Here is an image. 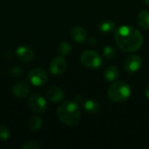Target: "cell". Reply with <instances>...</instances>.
<instances>
[{
    "mask_svg": "<svg viewBox=\"0 0 149 149\" xmlns=\"http://www.w3.org/2000/svg\"><path fill=\"white\" fill-rule=\"evenodd\" d=\"M114 39L119 48L126 52H136L143 44L141 33L136 28L129 25L119 27L115 31Z\"/></svg>",
    "mask_w": 149,
    "mask_h": 149,
    "instance_id": "6da1fadb",
    "label": "cell"
},
{
    "mask_svg": "<svg viewBox=\"0 0 149 149\" xmlns=\"http://www.w3.org/2000/svg\"><path fill=\"white\" fill-rule=\"evenodd\" d=\"M57 115L62 123L67 126H75L80 120V110L76 102L67 100L59 105Z\"/></svg>",
    "mask_w": 149,
    "mask_h": 149,
    "instance_id": "7a4b0ae2",
    "label": "cell"
},
{
    "mask_svg": "<svg viewBox=\"0 0 149 149\" xmlns=\"http://www.w3.org/2000/svg\"><path fill=\"white\" fill-rule=\"evenodd\" d=\"M132 93L130 86L122 81L113 83L107 90V96L113 102L120 103L129 99Z\"/></svg>",
    "mask_w": 149,
    "mask_h": 149,
    "instance_id": "3957f363",
    "label": "cell"
},
{
    "mask_svg": "<svg viewBox=\"0 0 149 149\" xmlns=\"http://www.w3.org/2000/svg\"><path fill=\"white\" fill-rule=\"evenodd\" d=\"M80 61L82 65L88 69H97L101 65L100 55L93 50H86L80 55Z\"/></svg>",
    "mask_w": 149,
    "mask_h": 149,
    "instance_id": "277c9868",
    "label": "cell"
},
{
    "mask_svg": "<svg viewBox=\"0 0 149 149\" xmlns=\"http://www.w3.org/2000/svg\"><path fill=\"white\" fill-rule=\"evenodd\" d=\"M29 106L31 109L36 113H42L47 108L46 100L38 93H33L29 98Z\"/></svg>",
    "mask_w": 149,
    "mask_h": 149,
    "instance_id": "5b68a950",
    "label": "cell"
},
{
    "mask_svg": "<svg viewBox=\"0 0 149 149\" xmlns=\"http://www.w3.org/2000/svg\"><path fill=\"white\" fill-rule=\"evenodd\" d=\"M47 79H48L47 73L45 72V70L41 68H35L31 70L28 74V80L31 82V84L36 86H40L45 85Z\"/></svg>",
    "mask_w": 149,
    "mask_h": 149,
    "instance_id": "8992f818",
    "label": "cell"
},
{
    "mask_svg": "<svg viewBox=\"0 0 149 149\" xmlns=\"http://www.w3.org/2000/svg\"><path fill=\"white\" fill-rule=\"evenodd\" d=\"M142 65V58L136 54L128 56L124 62V69L128 73L138 72Z\"/></svg>",
    "mask_w": 149,
    "mask_h": 149,
    "instance_id": "52a82bcc",
    "label": "cell"
},
{
    "mask_svg": "<svg viewBox=\"0 0 149 149\" xmlns=\"http://www.w3.org/2000/svg\"><path fill=\"white\" fill-rule=\"evenodd\" d=\"M66 69V62L62 56L54 58L50 64V72L53 75H61Z\"/></svg>",
    "mask_w": 149,
    "mask_h": 149,
    "instance_id": "ba28073f",
    "label": "cell"
},
{
    "mask_svg": "<svg viewBox=\"0 0 149 149\" xmlns=\"http://www.w3.org/2000/svg\"><path fill=\"white\" fill-rule=\"evenodd\" d=\"M29 91H30V88H29L28 84L24 81H18L15 83L12 87V93L14 96H16L17 99H20V100L24 99L27 96Z\"/></svg>",
    "mask_w": 149,
    "mask_h": 149,
    "instance_id": "9c48e42d",
    "label": "cell"
},
{
    "mask_svg": "<svg viewBox=\"0 0 149 149\" xmlns=\"http://www.w3.org/2000/svg\"><path fill=\"white\" fill-rule=\"evenodd\" d=\"M16 54L17 58L23 62H30L34 58V52L27 46H20L17 48Z\"/></svg>",
    "mask_w": 149,
    "mask_h": 149,
    "instance_id": "30bf717a",
    "label": "cell"
},
{
    "mask_svg": "<svg viewBox=\"0 0 149 149\" xmlns=\"http://www.w3.org/2000/svg\"><path fill=\"white\" fill-rule=\"evenodd\" d=\"M47 99L53 103L59 102L64 98V92L63 90L58 86H52L50 87L46 92Z\"/></svg>",
    "mask_w": 149,
    "mask_h": 149,
    "instance_id": "8fae6325",
    "label": "cell"
},
{
    "mask_svg": "<svg viewBox=\"0 0 149 149\" xmlns=\"http://www.w3.org/2000/svg\"><path fill=\"white\" fill-rule=\"evenodd\" d=\"M83 107L86 112H87L90 114H96L100 110V106L99 102L93 99L85 100L83 101Z\"/></svg>",
    "mask_w": 149,
    "mask_h": 149,
    "instance_id": "7c38bea8",
    "label": "cell"
},
{
    "mask_svg": "<svg viewBox=\"0 0 149 149\" xmlns=\"http://www.w3.org/2000/svg\"><path fill=\"white\" fill-rule=\"evenodd\" d=\"M71 35L74 41H76L77 43H83L86 40L87 38V33L86 30L81 26H75L74 28H72Z\"/></svg>",
    "mask_w": 149,
    "mask_h": 149,
    "instance_id": "4fadbf2b",
    "label": "cell"
},
{
    "mask_svg": "<svg viewBox=\"0 0 149 149\" xmlns=\"http://www.w3.org/2000/svg\"><path fill=\"white\" fill-rule=\"evenodd\" d=\"M137 22L141 29L146 31L149 30V10H141L138 15Z\"/></svg>",
    "mask_w": 149,
    "mask_h": 149,
    "instance_id": "5bb4252c",
    "label": "cell"
},
{
    "mask_svg": "<svg viewBox=\"0 0 149 149\" xmlns=\"http://www.w3.org/2000/svg\"><path fill=\"white\" fill-rule=\"evenodd\" d=\"M120 72L119 70L116 66L114 65H110L108 67H107L104 71V77L107 81L113 82L114 80H116L119 78Z\"/></svg>",
    "mask_w": 149,
    "mask_h": 149,
    "instance_id": "9a60e30c",
    "label": "cell"
},
{
    "mask_svg": "<svg viewBox=\"0 0 149 149\" xmlns=\"http://www.w3.org/2000/svg\"><path fill=\"white\" fill-rule=\"evenodd\" d=\"M42 126H43V120L38 115L31 117L29 121H28V127L31 131H34V132L39 131L41 129Z\"/></svg>",
    "mask_w": 149,
    "mask_h": 149,
    "instance_id": "2e32d148",
    "label": "cell"
},
{
    "mask_svg": "<svg viewBox=\"0 0 149 149\" xmlns=\"http://www.w3.org/2000/svg\"><path fill=\"white\" fill-rule=\"evenodd\" d=\"M99 29L103 33H110L115 30V24L112 21H103L99 24Z\"/></svg>",
    "mask_w": 149,
    "mask_h": 149,
    "instance_id": "e0dca14e",
    "label": "cell"
},
{
    "mask_svg": "<svg viewBox=\"0 0 149 149\" xmlns=\"http://www.w3.org/2000/svg\"><path fill=\"white\" fill-rule=\"evenodd\" d=\"M71 50H72V47H71L70 44L67 43V42L60 43L58 47V52L59 55L62 56V57L67 56L71 52Z\"/></svg>",
    "mask_w": 149,
    "mask_h": 149,
    "instance_id": "ac0fdd59",
    "label": "cell"
},
{
    "mask_svg": "<svg viewBox=\"0 0 149 149\" xmlns=\"http://www.w3.org/2000/svg\"><path fill=\"white\" fill-rule=\"evenodd\" d=\"M103 55L107 59H112L116 55V49L113 46H106L103 49Z\"/></svg>",
    "mask_w": 149,
    "mask_h": 149,
    "instance_id": "d6986e66",
    "label": "cell"
},
{
    "mask_svg": "<svg viewBox=\"0 0 149 149\" xmlns=\"http://www.w3.org/2000/svg\"><path fill=\"white\" fill-rule=\"evenodd\" d=\"M10 135V132L9 128L4 125H0V140L6 141L9 139Z\"/></svg>",
    "mask_w": 149,
    "mask_h": 149,
    "instance_id": "ffe728a7",
    "label": "cell"
},
{
    "mask_svg": "<svg viewBox=\"0 0 149 149\" xmlns=\"http://www.w3.org/2000/svg\"><path fill=\"white\" fill-rule=\"evenodd\" d=\"M9 73L14 78H19L24 74V71L18 66H13L9 70Z\"/></svg>",
    "mask_w": 149,
    "mask_h": 149,
    "instance_id": "44dd1931",
    "label": "cell"
},
{
    "mask_svg": "<svg viewBox=\"0 0 149 149\" xmlns=\"http://www.w3.org/2000/svg\"><path fill=\"white\" fill-rule=\"evenodd\" d=\"M22 149H38L39 148V144L37 142V141H28L26 143H24L22 147Z\"/></svg>",
    "mask_w": 149,
    "mask_h": 149,
    "instance_id": "7402d4cb",
    "label": "cell"
},
{
    "mask_svg": "<svg viewBox=\"0 0 149 149\" xmlns=\"http://www.w3.org/2000/svg\"><path fill=\"white\" fill-rule=\"evenodd\" d=\"M145 95H146L147 99L149 100V86H147V88H146V90H145Z\"/></svg>",
    "mask_w": 149,
    "mask_h": 149,
    "instance_id": "603a6c76",
    "label": "cell"
},
{
    "mask_svg": "<svg viewBox=\"0 0 149 149\" xmlns=\"http://www.w3.org/2000/svg\"><path fill=\"white\" fill-rule=\"evenodd\" d=\"M144 2H145V3H146L148 6H149V0H144Z\"/></svg>",
    "mask_w": 149,
    "mask_h": 149,
    "instance_id": "cb8c5ba5",
    "label": "cell"
},
{
    "mask_svg": "<svg viewBox=\"0 0 149 149\" xmlns=\"http://www.w3.org/2000/svg\"></svg>",
    "mask_w": 149,
    "mask_h": 149,
    "instance_id": "d4e9b609",
    "label": "cell"
}]
</instances>
